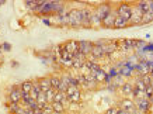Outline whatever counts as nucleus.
Listing matches in <instances>:
<instances>
[{
  "label": "nucleus",
  "mask_w": 153,
  "mask_h": 114,
  "mask_svg": "<svg viewBox=\"0 0 153 114\" xmlns=\"http://www.w3.org/2000/svg\"><path fill=\"white\" fill-rule=\"evenodd\" d=\"M3 48H4L6 51H10V50H11V45H10V44H7V42H4V44H3Z\"/></svg>",
  "instance_id": "c85d7f7f"
},
{
  "label": "nucleus",
  "mask_w": 153,
  "mask_h": 114,
  "mask_svg": "<svg viewBox=\"0 0 153 114\" xmlns=\"http://www.w3.org/2000/svg\"><path fill=\"white\" fill-rule=\"evenodd\" d=\"M132 10H134V6L128 4V3H121L115 9V13H117V16H120L121 18H124L126 23H129L131 17H132Z\"/></svg>",
  "instance_id": "f03ea898"
},
{
  "label": "nucleus",
  "mask_w": 153,
  "mask_h": 114,
  "mask_svg": "<svg viewBox=\"0 0 153 114\" xmlns=\"http://www.w3.org/2000/svg\"><path fill=\"white\" fill-rule=\"evenodd\" d=\"M115 17H117L115 10H112L111 13L108 14L105 18H102L101 26H102V27H105V28H114V21H115Z\"/></svg>",
  "instance_id": "9d476101"
},
{
  "label": "nucleus",
  "mask_w": 153,
  "mask_h": 114,
  "mask_svg": "<svg viewBox=\"0 0 153 114\" xmlns=\"http://www.w3.org/2000/svg\"><path fill=\"white\" fill-rule=\"evenodd\" d=\"M120 90H121V93L124 94V96H126V97H132V92H134V85L131 82H125L122 86L120 87Z\"/></svg>",
  "instance_id": "9b49d317"
},
{
  "label": "nucleus",
  "mask_w": 153,
  "mask_h": 114,
  "mask_svg": "<svg viewBox=\"0 0 153 114\" xmlns=\"http://www.w3.org/2000/svg\"><path fill=\"white\" fill-rule=\"evenodd\" d=\"M91 75L94 76V79H96V82H97V83H101V82H105L107 75H108V73H107L102 68H100L98 70H96V72L91 73Z\"/></svg>",
  "instance_id": "f8f14e48"
},
{
  "label": "nucleus",
  "mask_w": 153,
  "mask_h": 114,
  "mask_svg": "<svg viewBox=\"0 0 153 114\" xmlns=\"http://www.w3.org/2000/svg\"><path fill=\"white\" fill-rule=\"evenodd\" d=\"M111 11H112V7H111L110 3H101V4H98L97 7H96V10H94V13L97 14L101 20L102 18H105Z\"/></svg>",
  "instance_id": "7ed1b4c3"
},
{
  "label": "nucleus",
  "mask_w": 153,
  "mask_h": 114,
  "mask_svg": "<svg viewBox=\"0 0 153 114\" xmlns=\"http://www.w3.org/2000/svg\"><path fill=\"white\" fill-rule=\"evenodd\" d=\"M68 20H69V27L72 28H80L82 27V10L80 9H72L69 10L68 14Z\"/></svg>",
  "instance_id": "f257e3e1"
},
{
  "label": "nucleus",
  "mask_w": 153,
  "mask_h": 114,
  "mask_svg": "<svg viewBox=\"0 0 153 114\" xmlns=\"http://www.w3.org/2000/svg\"><path fill=\"white\" fill-rule=\"evenodd\" d=\"M52 107H53V113H59V114H63L65 113V104L63 103H58V101H53L52 103Z\"/></svg>",
  "instance_id": "f3484780"
},
{
  "label": "nucleus",
  "mask_w": 153,
  "mask_h": 114,
  "mask_svg": "<svg viewBox=\"0 0 153 114\" xmlns=\"http://www.w3.org/2000/svg\"><path fill=\"white\" fill-rule=\"evenodd\" d=\"M33 114H34V113H33Z\"/></svg>",
  "instance_id": "473e14b6"
},
{
  "label": "nucleus",
  "mask_w": 153,
  "mask_h": 114,
  "mask_svg": "<svg viewBox=\"0 0 153 114\" xmlns=\"http://www.w3.org/2000/svg\"><path fill=\"white\" fill-rule=\"evenodd\" d=\"M135 107H136V110H138L140 114H146L150 111L152 103H150L148 99H140V100H135Z\"/></svg>",
  "instance_id": "20e7f679"
},
{
  "label": "nucleus",
  "mask_w": 153,
  "mask_h": 114,
  "mask_svg": "<svg viewBox=\"0 0 153 114\" xmlns=\"http://www.w3.org/2000/svg\"><path fill=\"white\" fill-rule=\"evenodd\" d=\"M9 100H10V103H20L21 101V89H20V85H16V86H13L10 89Z\"/></svg>",
  "instance_id": "423d86ee"
},
{
  "label": "nucleus",
  "mask_w": 153,
  "mask_h": 114,
  "mask_svg": "<svg viewBox=\"0 0 153 114\" xmlns=\"http://www.w3.org/2000/svg\"><path fill=\"white\" fill-rule=\"evenodd\" d=\"M142 17H143V14L140 13L139 10L135 7L134 4V10H132V17H131L129 23H128V26H139V24H142Z\"/></svg>",
  "instance_id": "0eeeda50"
},
{
  "label": "nucleus",
  "mask_w": 153,
  "mask_h": 114,
  "mask_svg": "<svg viewBox=\"0 0 153 114\" xmlns=\"http://www.w3.org/2000/svg\"><path fill=\"white\" fill-rule=\"evenodd\" d=\"M20 89H21V92L23 93H31V90H33V80H24L23 83H20Z\"/></svg>",
  "instance_id": "2eb2a0df"
},
{
  "label": "nucleus",
  "mask_w": 153,
  "mask_h": 114,
  "mask_svg": "<svg viewBox=\"0 0 153 114\" xmlns=\"http://www.w3.org/2000/svg\"><path fill=\"white\" fill-rule=\"evenodd\" d=\"M84 62H86V61H82V59H73V65H72V68L79 69V70H80V69L83 68Z\"/></svg>",
  "instance_id": "b1692460"
},
{
  "label": "nucleus",
  "mask_w": 153,
  "mask_h": 114,
  "mask_svg": "<svg viewBox=\"0 0 153 114\" xmlns=\"http://www.w3.org/2000/svg\"><path fill=\"white\" fill-rule=\"evenodd\" d=\"M82 10V20H83V23H82V27L87 28L90 27V23H91V16H93V10L90 9V7H83Z\"/></svg>",
  "instance_id": "39448f33"
},
{
  "label": "nucleus",
  "mask_w": 153,
  "mask_h": 114,
  "mask_svg": "<svg viewBox=\"0 0 153 114\" xmlns=\"http://www.w3.org/2000/svg\"><path fill=\"white\" fill-rule=\"evenodd\" d=\"M68 100H69V103H80V100H82V90H77L76 93H73L72 96L68 97Z\"/></svg>",
  "instance_id": "6ab92c4d"
},
{
  "label": "nucleus",
  "mask_w": 153,
  "mask_h": 114,
  "mask_svg": "<svg viewBox=\"0 0 153 114\" xmlns=\"http://www.w3.org/2000/svg\"><path fill=\"white\" fill-rule=\"evenodd\" d=\"M153 21V11H149V13H145L143 17H142V24H149Z\"/></svg>",
  "instance_id": "4be33fe9"
},
{
  "label": "nucleus",
  "mask_w": 153,
  "mask_h": 114,
  "mask_svg": "<svg viewBox=\"0 0 153 114\" xmlns=\"http://www.w3.org/2000/svg\"><path fill=\"white\" fill-rule=\"evenodd\" d=\"M91 48H93V42L91 41H86V40H82V41H79V51L82 52V54L87 58L88 55H90V52H91Z\"/></svg>",
  "instance_id": "6e6552de"
},
{
  "label": "nucleus",
  "mask_w": 153,
  "mask_h": 114,
  "mask_svg": "<svg viewBox=\"0 0 153 114\" xmlns=\"http://www.w3.org/2000/svg\"><path fill=\"white\" fill-rule=\"evenodd\" d=\"M149 76H150V78H152V80H153V69H150V70H149Z\"/></svg>",
  "instance_id": "7c9ffc66"
},
{
  "label": "nucleus",
  "mask_w": 153,
  "mask_h": 114,
  "mask_svg": "<svg viewBox=\"0 0 153 114\" xmlns=\"http://www.w3.org/2000/svg\"><path fill=\"white\" fill-rule=\"evenodd\" d=\"M128 26V23H126L124 18H121L120 16H117L115 17V21H114V28H117V30H120V28H124Z\"/></svg>",
  "instance_id": "a211bd4d"
},
{
  "label": "nucleus",
  "mask_w": 153,
  "mask_h": 114,
  "mask_svg": "<svg viewBox=\"0 0 153 114\" xmlns=\"http://www.w3.org/2000/svg\"><path fill=\"white\" fill-rule=\"evenodd\" d=\"M63 48H65V51H68L69 54L74 55L76 52H79V41L70 40V41H68L66 44H63Z\"/></svg>",
  "instance_id": "1a4fd4ad"
},
{
  "label": "nucleus",
  "mask_w": 153,
  "mask_h": 114,
  "mask_svg": "<svg viewBox=\"0 0 153 114\" xmlns=\"http://www.w3.org/2000/svg\"><path fill=\"white\" fill-rule=\"evenodd\" d=\"M79 90V87L77 86H69L68 87V90H66V96L69 97V96H72L73 93H76V92Z\"/></svg>",
  "instance_id": "393cba45"
},
{
  "label": "nucleus",
  "mask_w": 153,
  "mask_h": 114,
  "mask_svg": "<svg viewBox=\"0 0 153 114\" xmlns=\"http://www.w3.org/2000/svg\"><path fill=\"white\" fill-rule=\"evenodd\" d=\"M134 87H135V89H138V90H140V92H145L146 85L142 82V79L138 78V79H136V82H135V85H134Z\"/></svg>",
  "instance_id": "5701e85b"
},
{
  "label": "nucleus",
  "mask_w": 153,
  "mask_h": 114,
  "mask_svg": "<svg viewBox=\"0 0 153 114\" xmlns=\"http://www.w3.org/2000/svg\"><path fill=\"white\" fill-rule=\"evenodd\" d=\"M135 7L139 10L142 14L149 13V11H150V2H138V3L135 4Z\"/></svg>",
  "instance_id": "ddd939ff"
},
{
  "label": "nucleus",
  "mask_w": 153,
  "mask_h": 114,
  "mask_svg": "<svg viewBox=\"0 0 153 114\" xmlns=\"http://www.w3.org/2000/svg\"><path fill=\"white\" fill-rule=\"evenodd\" d=\"M56 92H58V90H55V89H49V90L45 93V94H47V100H48V103H49V104H52V103H53V99H55Z\"/></svg>",
  "instance_id": "412c9836"
},
{
  "label": "nucleus",
  "mask_w": 153,
  "mask_h": 114,
  "mask_svg": "<svg viewBox=\"0 0 153 114\" xmlns=\"http://www.w3.org/2000/svg\"><path fill=\"white\" fill-rule=\"evenodd\" d=\"M42 114H49V113H45V111H44V113H42Z\"/></svg>",
  "instance_id": "2f4dec72"
},
{
  "label": "nucleus",
  "mask_w": 153,
  "mask_h": 114,
  "mask_svg": "<svg viewBox=\"0 0 153 114\" xmlns=\"http://www.w3.org/2000/svg\"><path fill=\"white\" fill-rule=\"evenodd\" d=\"M38 82H39V86H41V90L44 92V93H47L49 89H51V83H49V76H47V78H41L38 79Z\"/></svg>",
  "instance_id": "4468645a"
},
{
  "label": "nucleus",
  "mask_w": 153,
  "mask_h": 114,
  "mask_svg": "<svg viewBox=\"0 0 153 114\" xmlns=\"http://www.w3.org/2000/svg\"><path fill=\"white\" fill-rule=\"evenodd\" d=\"M33 113H34V114H42V113H44V110L39 109V107H37V109L33 110Z\"/></svg>",
  "instance_id": "bb28decb"
},
{
  "label": "nucleus",
  "mask_w": 153,
  "mask_h": 114,
  "mask_svg": "<svg viewBox=\"0 0 153 114\" xmlns=\"http://www.w3.org/2000/svg\"><path fill=\"white\" fill-rule=\"evenodd\" d=\"M117 114H129V113H128V111H125V110L120 109V110H118V113H117Z\"/></svg>",
  "instance_id": "c756f323"
},
{
  "label": "nucleus",
  "mask_w": 153,
  "mask_h": 114,
  "mask_svg": "<svg viewBox=\"0 0 153 114\" xmlns=\"http://www.w3.org/2000/svg\"><path fill=\"white\" fill-rule=\"evenodd\" d=\"M49 83H51V89L58 90L59 86H60V76H58V75H52V76H49Z\"/></svg>",
  "instance_id": "dca6fc26"
},
{
  "label": "nucleus",
  "mask_w": 153,
  "mask_h": 114,
  "mask_svg": "<svg viewBox=\"0 0 153 114\" xmlns=\"http://www.w3.org/2000/svg\"><path fill=\"white\" fill-rule=\"evenodd\" d=\"M70 109H72V110H77V109H79V103H70Z\"/></svg>",
  "instance_id": "cd10ccee"
},
{
  "label": "nucleus",
  "mask_w": 153,
  "mask_h": 114,
  "mask_svg": "<svg viewBox=\"0 0 153 114\" xmlns=\"http://www.w3.org/2000/svg\"><path fill=\"white\" fill-rule=\"evenodd\" d=\"M102 23V20L100 17H98L96 13H93V16H91V23H90V27H94V28H97L100 27Z\"/></svg>",
  "instance_id": "aec40b11"
},
{
  "label": "nucleus",
  "mask_w": 153,
  "mask_h": 114,
  "mask_svg": "<svg viewBox=\"0 0 153 114\" xmlns=\"http://www.w3.org/2000/svg\"><path fill=\"white\" fill-rule=\"evenodd\" d=\"M118 110H120L118 107H110V109L105 111V114H117L118 113Z\"/></svg>",
  "instance_id": "a878e982"
}]
</instances>
